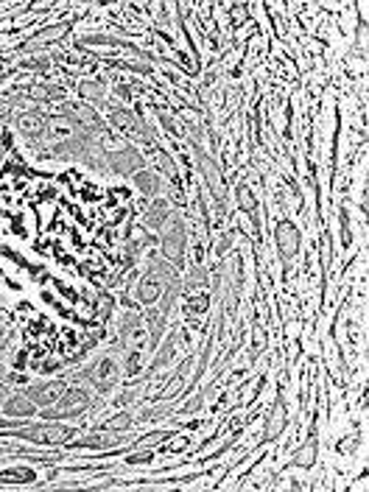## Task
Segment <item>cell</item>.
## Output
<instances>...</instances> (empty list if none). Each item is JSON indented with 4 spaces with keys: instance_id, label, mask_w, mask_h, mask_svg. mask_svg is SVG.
<instances>
[{
    "instance_id": "22",
    "label": "cell",
    "mask_w": 369,
    "mask_h": 492,
    "mask_svg": "<svg viewBox=\"0 0 369 492\" xmlns=\"http://www.w3.org/2000/svg\"><path fill=\"white\" fill-rule=\"evenodd\" d=\"M6 397H9V392H6V369H0V408H3Z\"/></svg>"
},
{
    "instance_id": "3",
    "label": "cell",
    "mask_w": 369,
    "mask_h": 492,
    "mask_svg": "<svg viewBox=\"0 0 369 492\" xmlns=\"http://www.w3.org/2000/svg\"><path fill=\"white\" fill-rule=\"evenodd\" d=\"M109 121H112V126H115L120 134H126V137H132V140H137V143H154V129H151L137 112L112 104V107H109Z\"/></svg>"
},
{
    "instance_id": "19",
    "label": "cell",
    "mask_w": 369,
    "mask_h": 492,
    "mask_svg": "<svg viewBox=\"0 0 369 492\" xmlns=\"http://www.w3.org/2000/svg\"><path fill=\"white\" fill-rule=\"evenodd\" d=\"M23 70H48L51 68V59L48 56H37V59H26L23 65H20Z\"/></svg>"
},
{
    "instance_id": "26",
    "label": "cell",
    "mask_w": 369,
    "mask_h": 492,
    "mask_svg": "<svg viewBox=\"0 0 369 492\" xmlns=\"http://www.w3.org/2000/svg\"><path fill=\"white\" fill-rule=\"evenodd\" d=\"M0 350H3V339H0Z\"/></svg>"
},
{
    "instance_id": "16",
    "label": "cell",
    "mask_w": 369,
    "mask_h": 492,
    "mask_svg": "<svg viewBox=\"0 0 369 492\" xmlns=\"http://www.w3.org/2000/svg\"><path fill=\"white\" fill-rule=\"evenodd\" d=\"M129 425H134V414L123 411V414L109 417V420H107L104 425H98V428H107V431H123V428H129Z\"/></svg>"
},
{
    "instance_id": "21",
    "label": "cell",
    "mask_w": 369,
    "mask_h": 492,
    "mask_svg": "<svg viewBox=\"0 0 369 492\" xmlns=\"http://www.w3.org/2000/svg\"><path fill=\"white\" fill-rule=\"evenodd\" d=\"M6 383H12V386H26V383H29V375H23L20 369H12V372H6Z\"/></svg>"
},
{
    "instance_id": "11",
    "label": "cell",
    "mask_w": 369,
    "mask_h": 492,
    "mask_svg": "<svg viewBox=\"0 0 369 492\" xmlns=\"http://www.w3.org/2000/svg\"><path fill=\"white\" fill-rule=\"evenodd\" d=\"M159 294H162V277L151 269L143 280H140V289H137V300L143 302V305H151V302H157L159 300Z\"/></svg>"
},
{
    "instance_id": "8",
    "label": "cell",
    "mask_w": 369,
    "mask_h": 492,
    "mask_svg": "<svg viewBox=\"0 0 369 492\" xmlns=\"http://www.w3.org/2000/svg\"><path fill=\"white\" fill-rule=\"evenodd\" d=\"M3 414L6 417H15V420H31L40 414V408L31 403V397L26 392H15L3 400Z\"/></svg>"
},
{
    "instance_id": "25",
    "label": "cell",
    "mask_w": 369,
    "mask_h": 492,
    "mask_svg": "<svg viewBox=\"0 0 369 492\" xmlns=\"http://www.w3.org/2000/svg\"><path fill=\"white\" fill-rule=\"evenodd\" d=\"M12 143H15V137H12V132L6 129L3 137H0V148H12Z\"/></svg>"
},
{
    "instance_id": "20",
    "label": "cell",
    "mask_w": 369,
    "mask_h": 492,
    "mask_svg": "<svg viewBox=\"0 0 369 492\" xmlns=\"http://www.w3.org/2000/svg\"><path fill=\"white\" fill-rule=\"evenodd\" d=\"M148 461H154V450H140L126 456V464H148Z\"/></svg>"
},
{
    "instance_id": "18",
    "label": "cell",
    "mask_w": 369,
    "mask_h": 492,
    "mask_svg": "<svg viewBox=\"0 0 369 492\" xmlns=\"http://www.w3.org/2000/svg\"><path fill=\"white\" fill-rule=\"evenodd\" d=\"M171 436H173V431H154V433H146L143 439H137L132 447H140V445H148V442H165Z\"/></svg>"
},
{
    "instance_id": "7",
    "label": "cell",
    "mask_w": 369,
    "mask_h": 492,
    "mask_svg": "<svg viewBox=\"0 0 369 492\" xmlns=\"http://www.w3.org/2000/svg\"><path fill=\"white\" fill-rule=\"evenodd\" d=\"M274 238H277V246H280V255L288 266V258H294L297 249H299V229L291 221H280L277 229H274Z\"/></svg>"
},
{
    "instance_id": "23",
    "label": "cell",
    "mask_w": 369,
    "mask_h": 492,
    "mask_svg": "<svg viewBox=\"0 0 369 492\" xmlns=\"http://www.w3.org/2000/svg\"><path fill=\"white\" fill-rule=\"evenodd\" d=\"M26 361H29V353H26V350H20V353L15 355V361H12V369H23V367H26Z\"/></svg>"
},
{
    "instance_id": "2",
    "label": "cell",
    "mask_w": 369,
    "mask_h": 492,
    "mask_svg": "<svg viewBox=\"0 0 369 492\" xmlns=\"http://www.w3.org/2000/svg\"><path fill=\"white\" fill-rule=\"evenodd\" d=\"M93 408V400H90V392H84V389H76V386H68L62 394H59V400L54 403V406H48V408H40V420H51V422H56V420H76V417H81V414H87Z\"/></svg>"
},
{
    "instance_id": "6",
    "label": "cell",
    "mask_w": 369,
    "mask_h": 492,
    "mask_svg": "<svg viewBox=\"0 0 369 492\" xmlns=\"http://www.w3.org/2000/svg\"><path fill=\"white\" fill-rule=\"evenodd\" d=\"M107 157H109V168L115 174H120V176H132L140 168H146V157L134 146H126V148H120L115 154H107Z\"/></svg>"
},
{
    "instance_id": "13",
    "label": "cell",
    "mask_w": 369,
    "mask_h": 492,
    "mask_svg": "<svg viewBox=\"0 0 369 492\" xmlns=\"http://www.w3.org/2000/svg\"><path fill=\"white\" fill-rule=\"evenodd\" d=\"M235 193H238V204H241V210L249 215V221H252V226H255V232H258V226H260V218H258V199H255V193L241 182L238 187H235Z\"/></svg>"
},
{
    "instance_id": "9",
    "label": "cell",
    "mask_w": 369,
    "mask_h": 492,
    "mask_svg": "<svg viewBox=\"0 0 369 492\" xmlns=\"http://www.w3.org/2000/svg\"><path fill=\"white\" fill-rule=\"evenodd\" d=\"M171 207H168V201H151V207L146 210V215H143V226L146 229H151V232H157V229H162L168 221H171Z\"/></svg>"
},
{
    "instance_id": "14",
    "label": "cell",
    "mask_w": 369,
    "mask_h": 492,
    "mask_svg": "<svg viewBox=\"0 0 369 492\" xmlns=\"http://www.w3.org/2000/svg\"><path fill=\"white\" fill-rule=\"evenodd\" d=\"M316 445H319V439H316V431H311V436H308V442L302 445V450L291 459V464L294 467H302V470H308V467H313V461H316Z\"/></svg>"
},
{
    "instance_id": "1",
    "label": "cell",
    "mask_w": 369,
    "mask_h": 492,
    "mask_svg": "<svg viewBox=\"0 0 369 492\" xmlns=\"http://www.w3.org/2000/svg\"><path fill=\"white\" fill-rule=\"evenodd\" d=\"M3 436H12V439H26V442H34V445H68L79 428L76 425H56V422H29V428H9V431H0Z\"/></svg>"
},
{
    "instance_id": "24",
    "label": "cell",
    "mask_w": 369,
    "mask_h": 492,
    "mask_svg": "<svg viewBox=\"0 0 369 492\" xmlns=\"http://www.w3.org/2000/svg\"><path fill=\"white\" fill-rule=\"evenodd\" d=\"M62 367V361H42L40 364V372H56Z\"/></svg>"
},
{
    "instance_id": "17",
    "label": "cell",
    "mask_w": 369,
    "mask_h": 492,
    "mask_svg": "<svg viewBox=\"0 0 369 492\" xmlns=\"http://www.w3.org/2000/svg\"><path fill=\"white\" fill-rule=\"evenodd\" d=\"M81 95H84L87 101H95V104H101V101L107 98L104 84H98V82H81Z\"/></svg>"
},
{
    "instance_id": "5",
    "label": "cell",
    "mask_w": 369,
    "mask_h": 492,
    "mask_svg": "<svg viewBox=\"0 0 369 492\" xmlns=\"http://www.w3.org/2000/svg\"><path fill=\"white\" fill-rule=\"evenodd\" d=\"M68 389V380H37L26 389V394L31 397V403L37 408H48L59 400V394Z\"/></svg>"
},
{
    "instance_id": "10",
    "label": "cell",
    "mask_w": 369,
    "mask_h": 492,
    "mask_svg": "<svg viewBox=\"0 0 369 492\" xmlns=\"http://www.w3.org/2000/svg\"><path fill=\"white\" fill-rule=\"evenodd\" d=\"M120 439L112 433V431H93V433H87V436H81L79 442H73L70 445V450H95V447H112V445H118Z\"/></svg>"
},
{
    "instance_id": "15",
    "label": "cell",
    "mask_w": 369,
    "mask_h": 492,
    "mask_svg": "<svg viewBox=\"0 0 369 492\" xmlns=\"http://www.w3.org/2000/svg\"><path fill=\"white\" fill-rule=\"evenodd\" d=\"M34 481H37V470H31V467L0 470V484H34Z\"/></svg>"
},
{
    "instance_id": "12",
    "label": "cell",
    "mask_w": 369,
    "mask_h": 492,
    "mask_svg": "<svg viewBox=\"0 0 369 492\" xmlns=\"http://www.w3.org/2000/svg\"><path fill=\"white\" fill-rule=\"evenodd\" d=\"M134 176V187L143 193V196H157L162 193V182H159V171H151V168H140Z\"/></svg>"
},
{
    "instance_id": "4",
    "label": "cell",
    "mask_w": 369,
    "mask_h": 492,
    "mask_svg": "<svg viewBox=\"0 0 369 492\" xmlns=\"http://www.w3.org/2000/svg\"><path fill=\"white\" fill-rule=\"evenodd\" d=\"M171 229L162 235V258L173 266H182L184 261V221L179 215H171Z\"/></svg>"
}]
</instances>
